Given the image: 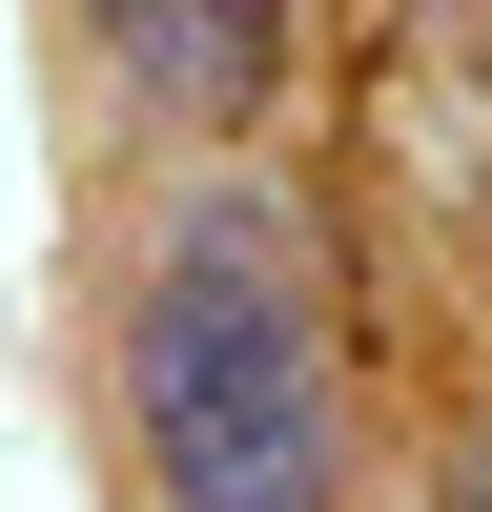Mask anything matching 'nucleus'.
Instances as JSON below:
<instances>
[{"mask_svg": "<svg viewBox=\"0 0 492 512\" xmlns=\"http://www.w3.org/2000/svg\"><path fill=\"white\" fill-rule=\"evenodd\" d=\"M123 431L164 512H328V328L287 287L267 205H205L123 308Z\"/></svg>", "mask_w": 492, "mask_h": 512, "instance_id": "1", "label": "nucleus"}, {"mask_svg": "<svg viewBox=\"0 0 492 512\" xmlns=\"http://www.w3.org/2000/svg\"><path fill=\"white\" fill-rule=\"evenodd\" d=\"M82 21H103V62L144 82V103H185V123H246L267 62H287L267 0H82Z\"/></svg>", "mask_w": 492, "mask_h": 512, "instance_id": "2", "label": "nucleus"}, {"mask_svg": "<svg viewBox=\"0 0 492 512\" xmlns=\"http://www.w3.org/2000/svg\"><path fill=\"white\" fill-rule=\"evenodd\" d=\"M472 512H492V472H472Z\"/></svg>", "mask_w": 492, "mask_h": 512, "instance_id": "3", "label": "nucleus"}]
</instances>
